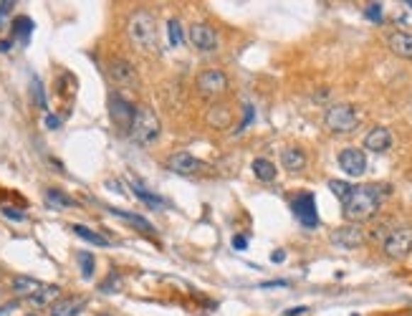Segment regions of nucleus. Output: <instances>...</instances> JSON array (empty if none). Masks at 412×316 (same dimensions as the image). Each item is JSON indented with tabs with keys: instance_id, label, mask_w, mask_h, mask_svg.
I'll list each match as a JSON object with an SVG mask.
<instances>
[{
	"instance_id": "nucleus-11",
	"label": "nucleus",
	"mask_w": 412,
	"mask_h": 316,
	"mask_svg": "<svg viewBox=\"0 0 412 316\" xmlns=\"http://www.w3.org/2000/svg\"><path fill=\"white\" fill-rule=\"evenodd\" d=\"M291 207H294V215H296L299 220H301L304 228H316L319 225V215H316V202H313V195L311 192H306V195H299L296 200L291 202Z\"/></svg>"
},
{
	"instance_id": "nucleus-4",
	"label": "nucleus",
	"mask_w": 412,
	"mask_h": 316,
	"mask_svg": "<svg viewBox=\"0 0 412 316\" xmlns=\"http://www.w3.org/2000/svg\"><path fill=\"white\" fill-rule=\"evenodd\" d=\"M324 124L334 134H349L360 126V111L352 104H331L324 114Z\"/></svg>"
},
{
	"instance_id": "nucleus-24",
	"label": "nucleus",
	"mask_w": 412,
	"mask_h": 316,
	"mask_svg": "<svg viewBox=\"0 0 412 316\" xmlns=\"http://www.w3.org/2000/svg\"><path fill=\"white\" fill-rule=\"evenodd\" d=\"M76 258H79V263H82V276L84 278H91L94 276V266H96V261H94L91 253L79 251V253H76Z\"/></svg>"
},
{
	"instance_id": "nucleus-33",
	"label": "nucleus",
	"mask_w": 412,
	"mask_h": 316,
	"mask_svg": "<svg viewBox=\"0 0 412 316\" xmlns=\"http://www.w3.org/2000/svg\"><path fill=\"white\" fill-rule=\"evenodd\" d=\"M3 215L11 220H26V213H18V210H11V207H3Z\"/></svg>"
},
{
	"instance_id": "nucleus-18",
	"label": "nucleus",
	"mask_w": 412,
	"mask_h": 316,
	"mask_svg": "<svg viewBox=\"0 0 412 316\" xmlns=\"http://www.w3.org/2000/svg\"><path fill=\"white\" fill-rule=\"evenodd\" d=\"M43 283L41 281H35V278H28V276H18L13 278V293H16L18 299H33L35 293L41 291Z\"/></svg>"
},
{
	"instance_id": "nucleus-26",
	"label": "nucleus",
	"mask_w": 412,
	"mask_h": 316,
	"mask_svg": "<svg viewBox=\"0 0 412 316\" xmlns=\"http://www.w3.org/2000/svg\"><path fill=\"white\" fill-rule=\"evenodd\" d=\"M111 213L119 215V218H124V220H129V223H134V225H140V230H145V233H150V230H152L150 220H145V218H142V215L124 213V210H116V207H111Z\"/></svg>"
},
{
	"instance_id": "nucleus-39",
	"label": "nucleus",
	"mask_w": 412,
	"mask_h": 316,
	"mask_svg": "<svg viewBox=\"0 0 412 316\" xmlns=\"http://www.w3.org/2000/svg\"><path fill=\"white\" fill-rule=\"evenodd\" d=\"M271 258H273V261H284V258H286V253L276 251V253H273V256H271Z\"/></svg>"
},
{
	"instance_id": "nucleus-37",
	"label": "nucleus",
	"mask_w": 412,
	"mask_h": 316,
	"mask_svg": "<svg viewBox=\"0 0 412 316\" xmlns=\"http://www.w3.org/2000/svg\"><path fill=\"white\" fill-rule=\"evenodd\" d=\"M304 311H306V306H296V309L286 311V316H299V314H304Z\"/></svg>"
},
{
	"instance_id": "nucleus-6",
	"label": "nucleus",
	"mask_w": 412,
	"mask_h": 316,
	"mask_svg": "<svg viewBox=\"0 0 412 316\" xmlns=\"http://www.w3.org/2000/svg\"><path fill=\"white\" fill-rule=\"evenodd\" d=\"M195 87H198V94L203 99H218V97H223V94L228 92L230 81H228L226 71H221V69H208V71H203V74L198 76Z\"/></svg>"
},
{
	"instance_id": "nucleus-16",
	"label": "nucleus",
	"mask_w": 412,
	"mask_h": 316,
	"mask_svg": "<svg viewBox=\"0 0 412 316\" xmlns=\"http://www.w3.org/2000/svg\"><path fill=\"white\" fill-rule=\"evenodd\" d=\"M87 306V299L82 296H66V299H58L51 306V314L48 316H79Z\"/></svg>"
},
{
	"instance_id": "nucleus-28",
	"label": "nucleus",
	"mask_w": 412,
	"mask_h": 316,
	"mask_svg": "<svg viewBox=\"0 0 412 316\" xmlns=\"http://www.w3.org/2000/svg\"><path fill=\"white\" fill-rule=\"evenodd\" d=\"M132 190H134V195H137V197H142V200H145V202H150V205H155V207L165 205V200H162V197H157V195H152V192H147V190L142 187L140 182H134V185H132Z\"/></svg>"
},
{
	"instance_id": "nucleus-21",
	"label": "nucleus",
	"mask_w": 412,
	"mask_h": 316,
	"mask_svg": "<svg viewBox=\"0 0 412 316\" xmlns=\"http://www.w3.org/2000/svg\"><path fill=\"white\" fill-rule=\"evenodd\" d=\"M71 230H74L79 238H84L87 243H94V246H99V248H109V238L99 236L96 230H89L87 225H71Z\"/></svg>"
},
{
	"instance_id": "nucleus-34",
	"label": "nucleus",
	"mask_w": 412,
	"mask_h": 316,
	"mask_svg": "<svg viewBox=\"0 0 412 316\" xmlns=\"http://www.w3.org/2000/svg\"><path fill=\"white\" fill-rule=\"evenodd\" d=\"M18 309V304H16V301H8V304H3V306H0V316H11L13 314V311H16Z\"/></svg>"
},
{
	"instance_id": "nucleus-2",
	"label": "nucleus",
	"mask_w": 412,
	"mask_h": 316,
	"mask_svg": "<svg viewBox=\"0 0 412 316\" xmlns=\"http://www.w3.org/2000/svg\"><path fill=\"white\" fill-rule=\"evenodd\" d=\"M127 36L132 46L142 53H160V33H157V21L150 11L132 13L127 23Z\"/></svg>"
},
{
	"instance_id": "nucleus-22",
	"label": "nucleus",
	"mask_w": 412,
	"mask_h": 316,
	"mask_svg": "<svg viewBox=\"0 0 412 316\" xmlns=\"http://www.w3.org/2000/svg\"><path fill=\"white\" fill-rule=\"evenodd\" d=\"M46 202L53 210H66V207H74V200L69 195H64L61 190H46Z\"/></svg>"
},
{
	"instance_id": "nucleus-35",
	"label": "nucleus",
	"mask_w": 412,
	"mask_h": 316,
	"mask_svg": "<svg viewBox=\"0 0 412 316\" xmlns=\"http://www.w3.org/2000/svg\"><path fill=\"white\" fill-rule=\"evenodd\" d=\"M46 124H48V129H58V126H61V119H58L56 114H48L46 116Z\"/></svg>"
},
{
	"instance_id": "nucleus-25",
	"label": "nucleus",
	"mask_w": 412,
	"mask_h": 316,
	"mask_svg": "<svg viewBox=\"0 0 412 316\" xmlns=\"http://www.w3.org/2000/svg\"><path fill=\"white\" fill-rule=\"evenodd\" d=\"M167 36H169V43H172L174 48L182 46L185 36H182V26H180V21H177V18H172V21L167 23Z\"/></svg>"
},
{
	"instance_id": "nucleus-8",
	"label": "nucleus",
	"mask_w": 412,
	"mask_h": 316,
	"mask_svg": "<svg viewBox=\"0 0 412 316\" xmlns=\"http://www.w3.org/2000/svg\"><path fill=\"white\" fill-rule=\"evenodd\" d=\"M331 246L334 248H342V251H355L364 243V230L360 228L357 223H349V225H342L337 228L334 233L329 236Z\"/></svg>"
},
{
	"instance_id": "nucleus-1",
	"label": "nucleus",
	"mask_w": 412,
	"mask_h": 316,
	"mask_svg": "<svg viewBox=\"0 0 412 316\" xmlns=\"http://www.w3.org/2000/svg\"><path fill=\"white\" fill-rule=\"evenodd\" d=\"M389 195L387 185H352L347 200L342 202V213L349 223H364L374 218L382 207V200Z\"/></svg>"
},
{
	"instance_id": "nucleus-10",
	"label": "nucleus",
	"mask_w": 412,
	"mask_h": 316,
	"mask_svg": "<svg viewBox=\"0 0 412 316\" xmlns=\"http://www.w3.org/2000/svg\"><path fill=\"white\" fill-rule=\"evenodd\" d=\"M339 167L349 178H362L367 173V155L357 147H347L339 152Z\"/></svg>"
},
{
	"instance_id": "nucleus-41",
	"label": "nucleus",
	"mask_w": 412,
	"mask_h": 316,
	"mask_svg": "<svg viewBox=\"0 0 412 316\" xmlns=\"http://www.w3.org/2000/svg\"><path fill=\"white\" fill-rule=\"evenodd\" d=\"M407 6H410V8H412V0H410V3H407Z\"/></svg>"
},
{
	"instance_id": "nucleus-29",
	"label": "nucleus",
	"mask_w": 412,
	"mask_h": 316,
	"mask_svg": "<svg viewBox=\"0 0 412 316\" xmlns=\"http://www.w3.org/2000/svg\"><path fill=\"white\" fill-rule=\"evenodd\" d=\"M329 187H331V192L339 197V200H347V195H349V190H352V185L349 182H342V180H331L329 182Z\"/></svg>"
},
{
	"instance_id": "nucleus-7",
	"label": "nucleus",
	"mask_w": 412,
	"mask_h": 316,
	"mask_svg": "<svg viewBox=\"0 0 412 316\" xmlns=\"http://www.w3.org/2000/svg\"><path fill=\"white\" fill-rule=\"evenodd\" d=\"M109 76L116 87L122 89H137L140 87V74L134 69L132 63L124 61V58H111L109 61Z\"/></svg>"
},
{
	"instance_id": "nucleus-32",
	"label": "nucleus",
	"mask_w": 412,
	"mask_h": 316,
	"mask_svg": "<svg viewBox=\"0 0 412 316\" xmlns=\"http://www.w3.org/2000/svg\"><path fill=\"white\" fill-rule=\"evenodd\" d=\"M364 13L372 21H382V6H379V3H369V8H367Z\"/></svg>"
},
{
	"instance_id": "nucleus-38",
	"label": "nucleus",
	"mask_w": 412,
	"mask_h": 316,
	"mask_svg": "<svg viewBox=\"0 0 412 316\" xmlns=\"http://www.w3.org/2000/svg\"><path fill=\"white\" fill-rule=\"evenodd\" d=\"M11 46H13L11 40H0V51H3V53H6V51H11Z\"/></svg>"
},
{
	"instance_id": "nucleus-9",
	"label": "nucleus",
	"mask_w": 412,
	"mask_h": 316,
	"mask_svg": "<svg viewBox=\"0 0 412 316\" xmlns=\"http://www.w3.org/2000/svg\"><path fill=\"white\" fill-rule=\"evenodd\" d=\"M190 43L198 48V51L210 53V51H218V46H221V38H218V33H215L213 26L195 23V26H190Z\"/></svg>"
},
{
	"instance_id": "nucleus-19",
	"label": "nucleus",
	"mask_w": 412,
	"mask_h": 316,
	"mask_svg": "<svg viewBox=\"0 0 412 316\" xmlns=\"http://www.w3.org/2000/svg\"><path fill=\"white\" fill-rule=\"evenodd\" d=\"M58 299H61V288L53 286V283H43L41 291H38L33 299H30V304H33V306H53Z\"/></svg>"
},
{
	"instance_id": "nucleus-15",
	"label": "nucleus",
	"mask_w": 412,
	"mask_h": 316,
	"mask_svg": "<svg viewBox=\"0 0 412 316\" xmlns=\"http://www.w3.org/2000/svg\"><path fill=\"white\" fill-rule=\"evenodd\" d=\"M387 46L395 56L412 61V33H407V31H395V33H389Z\"/></svg>"
},
{
	"instance_id": "nucleus-17",
	"label": "nucleus",
	"mask_w": 412,
	"mask_h": 316,
	"mask_svg": "<svg viewBox=\"0 0 412 316\" xmlns=\"http://www.w3.org/2000/svg\"><path fill=\"white\" fill-rule=\"evenodd\" d=\"M306 152L301 150V147H286L284 152H281V165L289 170V173H301V170H306Z\"/></svg>"
},
{
	"instance_id": "nucleus-14",
	"label": "nucleus",
	"mask_w": 412,
	"mask_h": 316,
	"mask_svg": "<svg viewBox=\"0 0 412 316\" xmlns=\"http://www.w3.org/2000/svg\"><path fill=\"white\" fill-rule=\"evenodd\" d=\"M111 119L116 121V124L122 126V129H129L132 126V119H134V107L127 102L124 97H119V94H114L111 97Z\"/></svg>"
},
{
	"instance_id": "nucleus-27",
	"label": "nucleus",
	"mask_w": 412,
	"mask_h": 316,
	"mask_svg": "<svg viewBox=\"0 0 412 316\" xmlns=\"http://www.w3.org/2000/svg\"><path fill=\"white\" fill-rule=\"evenodd\" d=\"M30 31H33V23H30V18H18L16 23H13V36H18V38L23 40V43L28 40Z\"/></svg>"
},
{
	"instance_id": "nucleus-12",
	"label": "nucleus",
	"mask_w": 412,
	"mask_h": 316,
	"mask_svg": "<svg viewBox=\"0 0 412 316\" xmlns=\"http://www.w3.org/2000/svg\"><path fill=\"white\" fill-rule=\"evenodd\" d=\"M389 147H392V132H389L387 126H374V129H369V132H367L364 150L382 155V152H387Z\"/></svg>"
},
{
	"instance_id": "nucleus-5",
	"label": "nucleus",
	"mask_w": 412,
	"mask_h": 316,
	"mask_svg": "<svg viewBox=\"0 0 412 316\" xmlns=\"http://www.w3.org/2000/svg\"><path fill=\"white\" fill-rule=\"evenodd\" d=\"M382 253L392 261H402L412 253V228L410 225H400L392 228L382 241Z\"/></svg>"
},
{
	"instance_id": "nucleus-36",
	"label": "nucleus",
	"mask_w": 412,
	"mask_h": 316,
	"mask_svg": "<svg viewBox=\"0 0 412 316\" xmlns=\"http://www.w3.org/2000/svg\"><path fill=\"white\" fill-rule=\"evenodd\" d=\"M233 246L238 248V251H245V246H248V238H243V236H235V238H233Z\"/></svg>"
},
{
	"instance_id": "nucleus-40",
	"label": "nucleus",
	"mask_w": 412,
	"mask_h": 316,
	"mask_svg": "<svg viewBox=\"0 0 412 316\" xmlns=\"http://www.w3.org/2000/svg\"><path fill=\"white\" fill-rule=\"evenodd\" d=\"M26 316H41V314H33V311H30V314H26Z\"/></svg>"
},
{
	"instance_id": "nucleus-3",
	"label": "nucleus",
	"mask_w": 412,
	"mask_h": 316,
	"mask_svg": "<svg viewBox=\"0 0 412 316\" xmlns=\"http://www.w3.org/2000/svg\"><path fill=\"white\" fill-rule=\"evenodd\" d=\"M162 134V121L160 116L155 114V109L150 107H137L134 109V119H132V126H129V137L137 147H152V144L160 139Z\"/></svg>"
},
{
	"instance_id": "nucleus-20",
	"label": "nucleus",
	"mask_w": 412,
	"mask_h": 316,
	"mask_svg": "<svg viewBox=\"0 0 412 316\" xmlns=\"http://www.w3.org/2000/svg\"><path fill=\"white\" fill-rule=\"evenodd\" d=\"M250 167H253V175H256L261 182H273V180H276V165H273L271 160H266V157H256Z\"/></svg>"
},
{
	"instance_id": "nucleus-13",
	"label": "nucleus",
	"mask_w": 412,
	"mask_h": 316,
	"mask_svg": "<svg viewBox=\"0 0 412 316\" xmlns=\"http://www.w3.org/2000/svg\"><path fill=\"white\" fill-rule=\"evenodd\" d=\"M169 170L177 175H195L203 170V162L198 160V157H192L190 152H174L172 157H169Z\"/></svg>"
},
{
	"instance_id": "nucleus-31",
	"label": "nucleus",
	"mask_w": 412,
	"mask_h": 316,
	"mask_svg": "<svg viewBox=\"0 0 412 316\" xmlns=\"http://www.w3.org/2000/svg\"><path fill=\"white\" fill-rule=\"evenodd\" d=\"M33 94H35V104H38L41 109H46V97H43V87L38 79H33Z\"/></svg>"
},
{
	"instance_id": "nucleus-23",
	"label": "nucleus",
	"mask_w": 412,
	"mask_h": 316,
	"mask_svg": "<svg viewBox=\"0 0 412 316\" xmlns=\"http://www.w3.org/2000/svg\"><path fill=\"white\" fill-rule=\"evenodd\" d=\"M208 121L218 126V129H223V126L230 124V111H228L226 107H213V111L208 114Z\"/></svg>"
},
{
	"instance_id": "nucleus-30",
	"label": "nucleus",
	"mask_w": 412,
	"mask_h": 316,
	"mask_svg": "<svg viewBox=\"0 0 412 316\" xmlns=\"http://www.w3.org/2000/svg\"><path fill=\"white\" fill-rule=\"evenodd\" d=\"M13 8H16L13 0H3V3H0V28H6V18L13 13Z\"/></svg>"
}]
</instances>
